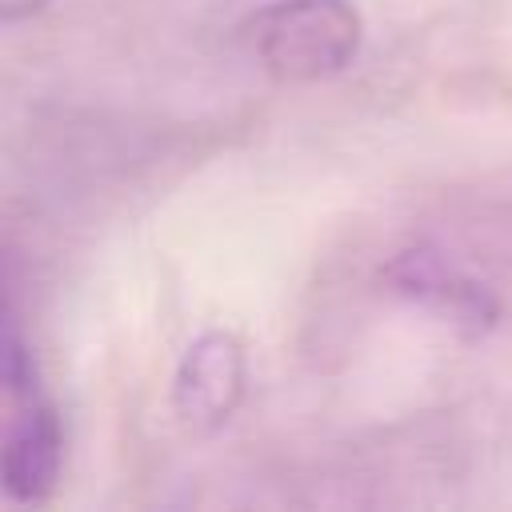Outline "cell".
Instances as JSON below:
<instances>
[{
	"label": "cell",
	"mask_w": 512,
	"mask_h": 512,
	"mask_svg": "<svg viewBox=\"0 0 512 512\" xmlns=\"http://www.w3.org/2000/svg\"><path fill=\"white\" fill-rule=\"evenodd\" d=\"M384 276L400 296L416 300L420 308L436 312L444 324H452L468 336H484L500 316L496 296L436 248L400 252Z\"/></svg>",
	"instance_id": "obj_3"
},
{
	"label": "cell",
	"mask_w": 512,
	"mask_h": 512,
	"mask_svg": "<svg viewBox=\"0 0 512 512\" xmlns=\"http://www.w3.org/2000/svg\"><path fill=\"white\" fill-rule=\"evenodd\" d=\"M244 376H248L244 344L232 332L196 336L176 364V380H172L176 412L200 432L220 428L244 396Z\"/></svg>",
	"instance_id": "obj_4"
},
{
	"label": "cell",
	"mask_w": 512,
	"mask_h": 512,
	"mask_svg": "<svg viewBox=\"0 0 512 512\" xmlns=\"http://www.w3.org/2000/svg\"><path fill=\"white\" fill-rule=\"evenodd\" d=\"M48 0H0V16L12 24V20H24V16H32V12H40Z\"/></svg>",
	"instance_id": "obj_5"
},
{
	"label": "cell",
	"mask_w": 512,
	"mask_h": 512,
	"mask_svg": "<svg viewBox=\"0 0 512 512\" xmlns=\"http://www.w3.org/2000/svg\"><path fill=\"white\" fill-rule=\"evenodd\" d=\"M364 44L352 0H272L248 20L256 64L284 84H316L344 72Z\"/></svg>",
	"instance_id": "obj_2"
},
{
	"label": "cell",
	"mask_w": 512,
	"mask_h": 512,
	"mask_svg": "<svg viewBox=\"0 0 512 512\" xmlns=\"http://www.w3.org/2000/svg\"><path fill=\"white\" fill-rule=\"evenodd\" d=\"M4 456H0V480L4 496L12 504H40L52 496L64 464V424L56 404L40 388L36 356L20 332L16 312L4 316Z\"/></svg>",
	"instance_id": "obj_1"
}]
</instances>
